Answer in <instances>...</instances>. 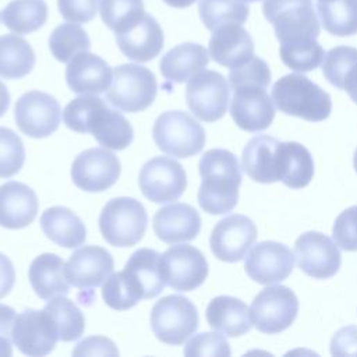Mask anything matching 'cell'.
Instances as JSON below:
<instances>
[{
    "label": "cell",
    "mask_w": 357,
    "mask_h": 357,
    "mask_svg": "<svg viewBox=\"0 0 357 357\" xmlns=\"http://www.w3.org/2000/svg\"><path fill=\"white\" fill-rule=\"evenodd\" d=\"M271 84L268 64L252 57L247 63L230 68L229 86L233 91L230 114L236 126L248 132L266 130L275 117L273 100L266 88Z\"/></svg>",
    "instance_id": "obj_1"
},
{
    "label": "cell",
    "mask_w": 357,
    "mask_h": 357,
    "mask_svg": "<svg viewBox=\"0 0 357 357\" xmlns=\"http://www.w3.org/2000/svg\"><path fill=\"white\" fill-rule=\"evenodd\" d=\"M165 286L160 254L151 248H139L131 254L121 272L106 279L102 297L110 308L126 311L141 300L156 297Z\"/></svg>",
    "instance_id": "obj_2"
},
{
    "label": "cell",
    "mask_w": 357,
    "mask_h": 357,
    "mask_svg": "<svg viewBox=\"0 0 357 357\" xmlns=\"http://www.w3.org/2000/svg\"><path fill=\"white\" fill-rule=\"evenodd\" d=\"M63 121L75 132L92 134L107 149L121 151L134 139L130 121L96 95H82L73 99L63 110Z\"/></svg>",
    "instance_id": "obj_3"
},
{
    "label": "cell",
    "mask_w": 357,
    "mask_h": 357,
    "mask_svg": "<svg viewBox=\"0 0 357 357\" xmlns=\"http://www.w3.org/2000/svg\"><path fill=\"white\" fill-rule=\"evenodd\" d=\"M202 183L198 190L199 206L211 215L230 212L238 201L241 169L236 155L227 149H209L198 163Z\"/></svg>",
    "instance_id": "obj_4"
},
{
    "label": "cell",
    "mask_w": 357,
    "mask_h": 357,
    "mask_svg": "<svg viewBox=\"0 0 357 357\" xmlns=\"http://www.w3.org/2000/svg\"><path fill=\"white\" fill-rule=\"evenodd\" d=\"M272 100L280 112L312 123L325 120L332 110L329 93L303 74L279 78L272 86Z\"/></svg>",
    "instance_id": "obj_5"
},
{
    "label": "cell",
    "mask_w": 357,
    "mask_h": 357,
    "mask_svg": "<svg viewBox=\"0 0 357 357\" xmlns=\"http://www.w3.org/2000/svg\"><path fill=\"white\" fill-rule=\"evenodd\" d=\"M148 215L135 198L117 197L110 199L99 215L102 237L114 247H132L145 234Z\"/></svg>",
    "instance_id": "obj_6"
},
{
    "label": "cell",
    "mask_w": 357,
    "mask_h": 357,
    "mask_svg": "<svg viewBox=\"0 0 357 357\" xmlns=\"http://www.w3.org/2000/svg\"><path fill=\"white\" fill-rule=\"evenodd\" d=\"M158 91L155 74L139 64H120L113 70L106 99L116 109L127 113L142 112L152 105Z\"/></svg>",
    "instance_id": "obj_7"
},
{
    "label": "cell",
    "mask_w": 357,
    "mask_h": 357,
    "mask_svg": "<svg viewBox=\"0 0 357 357\" xmlns=\"http://www.w3.org/2000/svg\"><path fill=\"white\" fill-rule=\"evenodd\" d=\"M158 148L174 158H190L199 153L205 145L202 126L187 112L169 110L162 113L152 128Z\"/></svg>",
    "instance_id": "obj_8"
},
{
    "label": "cell",
    "mask_w": 357,
    "mask_h": 357,
    "mask_svg": "<svg viewBox=\"0 0 357 357\" xmlns=\"http://www.w3.org/2000/svg\"><path fill=\"white\" fill-rule=\"evenodd\" d=\"M153 335L166 344H183L198 329L195 305L184 296L170 294L158 300L151 310Z\"/></svg>",
    "instance_id": "obj_9"
},
{
    "label": "cell",
    "mask_w": 357,
    "mask_h": 357,
    "mask_svg": "<svg viewBox=\"0 0 357 357\" xmlns=\"http://www.w3.org/2000/svg\"><path fill=\"white\" fill-rule=\"evenodd\" d=\"M262 11L275 28L279 42L317 39L319 21L312 0H265Z\"/></svg>",
    "instance_id": "obj_10"
},
{
    "label": "cell",
    "mask_w": 357,
    "mask_h": 357,
    "mask_svg": "<svg viewBox=\"0 0 357 357\" xmlns=\"http://www.w3.org/2000/svg\"><path fill=\"white\" fill-rule=\"evenodd\" d=\"M298 312V300L287 286H268L251 303L252 325L264 333L275 335L289 328Z\"/></svg>",
    "instance_id": "obj_11"
},
{
    "label": "cell",
    "mask_w": 357,
    "mask_h": 357,
    "mask_svg": "<svg viewBox=\"0 0 357 357\" xmlns=\"http://www.w3.org/2000/svg\"><path fill=\"white\" fill-rule=\"evenodd\" d=\"M230 86L226 78L213 70H202L190 78L185 100L192 114L202 121L213 123L227 110Z\"/></svg>",
    "instance_id": "obj_12"
},
{
    "label": "cell",
    "mask_w": 357,
    "mask_h": 357,
    "mask_svg": "<svg viewBox=\"0 0 357 357\" xmlns=\"http://www.w3.org/2000/svg\"><path fill=\"white\" fill-rule=\"evenodd\" d=\"M139 188L144 197L155 204L177 201L187 187L184 167L169 156L149 159L139 172Z\"/></svg>",
    "instance_id": "obj_13"
},
{
    "label": "cell",
    "mask_w": 357,
    "mask_h": 357,
    "mask_svg": "<svg viewBox=\"0 0 357 357\" xmlns=\"http://www.w3.org/2000/svg\"><path fill=\"white\" fill-rule=\"evenodd\" d=\"M160 268L166 284L177 291L195 290L208 276L204 254L188 244L169 247L160 255Z\"/></svg>",
    "instance_id": "obj_14"
},
{
    "label": "cell",
    "mask_w": 357,
    "mask_h": 357,
    "mask_svg": "<svg viewBox=\"0 0 357 357\" xmlns=\"http://www.w3.org/2000/svg\"><path fill=\"white\" fill-rule=\"evenodd\" d=\"M14 119L22 134L45 138L59 128L61 107L54 96L40 91H29L17 100Z\"/></svg>",
    "instance_id": "obj_15"
},
{
    "label": "cell",
    "mask_w": 357,
    "mask_h": 357,
    "mask_svg": "<svg viewBox=\"0 0 357 357\" xmlns=\"http://www.w3.org/2000/svg\"><path fill=\"white\" fill-rule=\"evenodd\" d=\"M121 165L107 148H89L73 162V183L88 192H100L110 188L119 178Z\"/></svg>",
    "instance_id": "obj_16"
},
{
    "label": "cell",
    "mask_w": 357,
    "mask_h": 357,
    "mask_svg": "<svg viewBox=\"0 0 357 357\" xmlns=\"http://www.w3.org/2000/svg\"><path fill=\"white\" fill-rule=\"evenodd\" d=\"M294 258L298 268L315 279L335 276L342 264L336 241L319 231H305L296 240Z\"/></svg>",
    "instance_id": "obj_17"
},
{
    "label": "cell",
    "mask_w": 357,
    "mask_h": 357,
    "mask_svg": "<svg viewBox=\"0 0 357 357\" xmlns=\"http://www.w3.org/2000/svg\"><path fill=\"white\" fill-rule=\"evenodd\" d=\"M59 340L57 328L45 310H24L15 317L13 342L17 349L32 357H42L53 351Z\"/></svg>",
    "instance_id": "obj_18"
},
{
    "label": "cell",
    "mask_w": 357,
    "mask_h": 357,
    "mask_svg": "<svg viewBox=\"0 0 357 357\" xmlns=\"http://www.w3.org/2000/svg\"><path fill=\"white\" fill-rule=\"evenodd\" d=\"M257 238V226L254 222L240 213L229 215L220 219L209 237V245L213 255L225 262L241 261Z\"/></svg>",
    "instance_id": "obj_19"
},
{
    "label": "cell",
    "mask_w": 357,
    "mask_h": 357,
    "mask_svg": "<svg viewBox=\"0 0 357 357\" xmlns=\"http://www.w3.org/2000/svg\"><path fill=\"white\" fill-rule=\"evenodd\" d=\"M294 255L289 247L276 241L255 244L245 257L247 275L261 284L279 283L293 271Z\"/></svg>",
    "instance_id": "obj_20"
},
{
    "label": "cell",
    "mask_w": 357,
    "mask_h": 357,
    "mask_svg": "<svg viewBox=\"0 0 357 357\" xmlns=\"http://www.w3.org/2000/svg\"><path fill=\"white\" fill-rule=\"evenodd\" d=\"M113 268V257L106 248L84 245L70 255L66 264V278L78 289L98 287L112 275Z\"/></svg>",
    "instance_id": "obj_21"
},
{
    "label": "cell",
    "mask_w": 357,
    "mask_h": 357,
    "mask_svg": "<svg viewBox=\"0 0 357 357\" xmlns=\"http://www.w3.org/2000/svg\"><path fill=\"white\" fill-rule=\"evenodd\" d=\"M116 42L126 57L145 63L159 56L165 45V36L159 22L145 13L131 26L116 32Z\"/></svg>",
    "instance_id": "obj_22"
},
{
    "label": "cell",
    "mask_w": 357,
    "mask_h": 357,
    "mask_svg": "<svg viewBox=\"0 0 357 357\" xmlns=\"http://www.w3.org/2000/svg\"><path fill=\"white\" fill-rule=\"evenodd\" d=\"M113 79L110 66L99 56L81 52L66 67V82L78 95H99L109 89Z\"/></svg>",
    "instance_id": "obj_23"
},
{
    "label": "cell",
    "mask_w": 357,
    "mask_h": 357,
    "mask_svg": "<svg viewBox=\"0 0 357 357\" xmlns=\"http://www.w3.org/2000/svg\"><path fill=\"white\" fill-rule=\"evenodd\" d=\"M280 141L269 135H257L243 149L241 167L254 181L269 184L280 181Z\"/></svg>",
    "instance_id": "obj_24"
},
{
    "label": "cell",
    "mask_w": 357,
    "mask_h": 357,
    "mask_svg": "<svg viewBox=\"0 0 357 357\" xmlns=\"http://www.w3.org/2000/svg\"><path fill=\"white\" fill-rule=\"evenodd\" d=\"M152 226L156 237L167 244H177L194 240L201 230V216L188 204L174 202L160 208Z\"/></svg>",
    "instance_id": "obj_25"
},
{
    "label": "cell",
    "mask_w": 357,
    "mask_h": 357,
    "mask_svg": "<svg viewBox=\"0 0 357 357\" xmlns=\"http://www.w3.org/2000/svg\"><path fill=\"white\" fill-rule=\"evenodd\" d=\"M208 52L218 64L234 68L254 57V42L240 24H226L213 29Z\"/></svg>",
    "instance_id": "obj_26"
},
{
    "label": "cell",
    "mask_w": 357,
    "mask_h": 357,
    "mask_svg": "<svg viewBox=\"0 0 357 357\" xmlns=\"http://www.w3.org/2000/svg\"><path fill=\"white\" fill-rule=\"evenodd\" d=\"M39 208L35 191L24 183L7 181L0 185V226L22 229L33 222Z\"/></svg>",
    "instance_id": "obj_27"
},
{
    "label": "cell",
    "mask_w": 357,
    "mask_h": 357,
    "mask_svg": "<svg viewBox=\"0 0 357 357\" xmlns=\"http://www.w3.org/2000/svg\"><path fill=\"white\" fill-rule=\"evenodd\" d=\"M28 279L36 296L42 300L66 296L70 291L66 264L57 254L45 252L36 257L28 269Z\"/></svg>",
    "instance_id": "obj_28"
},
{
    "label": "cell",
    "mask_w": 357,
    "mask_h": 357,
    "mask_svg": "<svg viewBox=\"0 0 357 357\" xmlns=\"http://www.w3.org/2000/svg\"><path fill=\"white\" fill-rule=\"evenodd\" d=\"M205 315L212 329L230 337L245 335L252 326L247 304L231 296H218L212 298L206 307Z\"/></svg>",
    "instance_id": "obj_29"
},
{
    "label": "cell",
    "mask_w": 357,
    "mask_h": 357,
    "mask_svg": "<svg viewBox=\"0 0 357 357\" xmlns=\"http://www.w3.org/2000/svg\"><path fill=\"white\" fill-rule=\"evenodd\" d=\"M209 63V52L198 43L185 42L170 49L160 60L162 75L173 82L181 84L202 71Z\"/></svg>",
    "instance_id": "obj_30"
},
{
    "label": "cell",
    "mask_w": 357,
    "mask_h": 357,
    "mask_svg": "<svg viewBox=\"0 0 357 357\" xmlns=\"http://www.w3.org/2000/svg\"><path fill=\"white\" fill-rule=\"evenodd\" d=\"M40 227L47 238L66 248L82 245L86 238L84 222L66 206L47 208L40 216Z\"/></svg>",
    "instance_id": "obj_31"
},
{
    "label": "cell",
    "mask_w": 357,
    "mask_h": 357,
    "mask_svg": "<svg viewBox=\"0 0 357 357\" xmlns=\"http://www.w3.org/2000/svg\"><path fill=\"white\" fill-rule=\"evenodd\" d=\"M35 66V52L24 38L8 33L0 36V77L17 79L28 75Z\"/></svg>",
    "instance_id": "obj_32"
},
{
    "label": "cell",
    "mask_w": 357,
    "mask_h": 357,
    "mask_svg": "<svg viewBox=\"0 0 357 357\" xmlns=\"http://www.w3.org/2000/svg\"><path fill=\"white\" fill-rule=\"evenodd\" d=\"M314 176V160L310 151L294 141L282 142L280 181L290 188H303Z\"/></svg>",
    "instance_id": "obj_33"
},
{
    "label": "cell",
    "mask_w": 357,
    "mask_h": 357,
    "mask_svg": "<svg viewBox=\"0 0 357 357\" xmlns=\"http://www.w3.org/2000/svg\"><path fill=\"white\" fill-rule=\"evenodd\" d=\"M0 18L10 31L31 33L46 22L47 6L45 0H13L3 8Z\"/></svg>",
    "instance_id": "obj_34"
},
{
    "label": "cell",
    "mask_w": 357,
    "mask_h": 357,
    "mask_svg": "<svg viewBox=\"0 0 357 357\" xmlns=\"http://www.w3.org/2000/svg\"><path fill=\"white\" fill-rule=\"evenodd\" d=\"M53 319L59 340L73 342L82 336L85 329V318L82 311L67 297L56 296L49 300L43 308Z\"/></svg>",
    "instance_id": "obj_35"
},
{
    "label": "cell",
    "mask_w": 357,
    "mask_h": 357,
    "mask_svg": "<svg viewBox=\"0 0 357 357\" xmlns=\"http://www.w3.org/2000/svg\"><path fill=\"white\" fill-rule=\"evenodd\" d=\"M322 26L332 35L350 36L357 33V0L317 1Z\"/></svg>",
    "instance_id": "obj_36"
},
{
    "label": "cell",
    "mask_w": 357,
    "mask_h": 357,
    "mask_svg": "<svg viewBox=\"0 0 357 357\" xmlns=\"http://www.w3.org/2000/svg\"><path fill=\"white\" fill-rule=\"evenodd\" d=\"M198 13L205 28L213 31L226 24H244L250 8L240 0H199Z\"/></svg>",
    "instance_id": "obj_37"
},
{
    "label": "cell",
    "mask_w": 357,
    "mask_h": 357,
    "mask_svg": "<svg viewBox=\"0 0 357 357\" xmlns=\"http://www.w3.org/2000/svg\"><path fill=\"white\" fill-rule=\"evenodd\" d=\"M280 59L297 73H308L319 67L325 59L324 47L312 38L280 43Z\"/></svg>",
    "instance_id": "obj_38"
},
{
    "label": "cell",
    "mask_w": 357,
    "mask_h": 357,
    "mask_svg": "<svg viewBox=\"0 0 357 357\" xmlns=\"http://www.w3.org/2000/svg\"><path fill=\"white\" fill-rule=\"evenodd\" d=\"M89 47L91 40L86 31L74 22L59 25L49 38V49L61 63H68L75 54L88 52Z\"/></svg>",
    "instance_id": "obj_39"
},
{
    "label": "cell",
    "mask_w": 357,
    "mask_h": 357,
    "mask_svg": "<svg viewBox=\"0 0 357 357\" xmlns=\"http://www.w3.org/2000/svg\"><path fill=\"white\" fill-rule=\"evenodd\" d=\"M99 13L114 33L131 26L145 14L142 0H100Z\"/></svg>",
    "instance_id": "obj_40"
},
{
    "label": "cell",
    "mask_w": 357,
    "mask_h": 357,
    "mask_svg": "<svg viewBox=\"0 0 357 357\" xmlns=\"http://www.w3.org/2000/svg\"><path fill=\"white\" fill-rule=\"evenodd\" d=\"M357 64V49L351 46H336L331 49L322 61V73L328 82L343 89L349 71Z\"/></svg>",
    "instance_id": "obj_41"
},
{
    "label": "cell",
    "mask_w": 357,
    "mask_h": 357,
    "mask_svg": "<svg viewBox=\"0 0 357 357\" xmlns=\"http://www.w3.org/2000/svg\"><path fill=\"white\" fill-rule=\"evenodd\" d=\"M25 162V148L21 138L7 127H0V177L17 174Z\"/></svg>",
    "instance_id": "obj_42"
},
{
    "label": "cell",
    "mask_w": 357,
    "mask_h": 357,
    "mask_svg": "<svg viewBox=\"0 0 357 357\" xmlns=\"http://www.w3.org/2000/svg\"><path fill=\"white\" fill-rule=\"evenodd\" d=\"M230 346L227 340L216 332H202L191 337L185 347L184 354L188 357L195 356H218L227 357L230 356Z\"/></svg>",
    "instance_id": "obj_43"
},
{
    "label": "cell",
    "mask_w": 357,
    "mask_h": 357,
    "mask_svg": "<svg viewBox=\"0 0 357 357\" xmlns=\"http://www.w3.org/2000/svg\"><path fill=\"white\" fill-rule=\"evenodd\" d=\"M332 236L344 251H357V205L344 209L335 220Z\"/></svg>",
    "instance_id": "obj_44"
},
{
    "label": "cell",
    "mask_w": 357,
    "mask_h": 357,
    "mask_svg": "<svg viewBox=\"0 0 357 357\" xmlns=\"http://www.w3.org/2000/svg\"><path fill=\"white\" fill-rule=\"evenodd\" d=\"M61 17L70 22H89L98 10V0H57Z\"/></svg>",
    "instance_id": "obj_45"
},
{
    "label": "cell",
    "mask_w": 357,
    "mask_h": 357,
    "mask_svg": "<svg viewBox=\"0 0 357 357\" xmlns=\"http://www.w3.org/2000/svg\"><path fill=\"white\" fill-rule=\"evenodd\" d=\"M331 353L333 356L357 357V325L343 326L332 336Z\"/></svg>",
    "instance_id": "obj_46"
},
{
    "label": "cell",
    "mask_w": 357,
    "mask_h": 357,
    "mask_svg": "<svg viewBox=\"0 0 357 357\" xmlns=\"http://www.w3.org/2000/svg\"><path fill=\"white\" fill-rule=\"evenodd\" d=\"M73 356H119V350L109 337L89 336L75 346Z\"/></svg>",
    "instance_id": "obj_47"
},
{
    "label": "cell",
    "mask_w": 357,
    "mask_h": 357,
    "mask_svg": "<svg viewBox=\"0 0 357 357\" xmlns=\"http://www.w3.org/2000/svg\"><path fill=\"white\" fill-rule=\"evenodd\" d=\"M15 310L10 305L0 304V357H8L13 353V326L15 321Z\"/></svg>",
    "instance_id": "obj_48"
},
{
    "label": "cell",
    "mask_w": 357,
    "mask_h": 357,
    "mask_svg": "<svg viewBox=\"0 0 357 357\" xmlns=\"http://www.w3.org/2000/svg\"><path fill=\"white\" fill-rule=\"evenodd\" d=\"M15 282L14 265L8 257L0 252V298L6 297Z\"/></svg>",
    "instance_id": "obj_49"
},
{
    "label": "cell",
    "mask_w": 357,
    "mask_h": 357,
    "mask_svg": "<svg viewBox=\"0 0 357 357\" xmlns=\"http://www.w3.org/2000/svg\"><path fill=\"white\" fill-rule=\"evenodd\" d=\"M343 89L349 93L351 100L357 103V64L349 71L344 79V86Z\"/></svg>",
    "instance_id": "obj_50"
},
{
    "label": "cell",
    "mask_w": 357,
    "mask_h": 357,
    "mask_svg": "<svg viewBox=\"0 0 357 357\" xmlns=\"http://www.w3.org/2000/svg\"><path fill=\"white\" fill-rule=\"evenodd\" d=\"M10 106V93L7 86L0 81V117L7 112Z\"/></svg>",
    "instance_id": "obj_51"
},
{
    "label": "cell",
    "mask_w": 357,
    "mask_h": 357,
    "mask_svg": "<svg viewBox=\"0 0 357 357\" xmlns=\"http://www.w3.org/2000/svg\"><path fill=\"white\" fill-rule=\"evenodd\" d=\"M166 4L174 7V8H185L194 4L197 0H163Z\"/></svg>",
    "instance_id": "obj_52"
},
{
    "label": "cell",
    "mask_w": 357,
    "mask_h": 357,
    "mask_svg": "<svg viewBox=\"0 0 357 357\" xmlns=\"http://www.w3.org/2000/svg\"><path fill=\"white\" fill-rule=\"evenodd\" d=\"M353 165H354V169L357 172V149L354 151V158H353Z\"/></svg>",
    "instance_id": "obj_53"
},
{
    "label": "cell",
    "mask_w": 357,
    "mask_h": 357,
    "mask_svg": "<svg viewBox=\"0 0 357 357\" xmlns=\"http://www.w3.org/2000/svg\"><path fill=\"white\" fill-rule=\"evenodd\" d=\"M240 1H244V3H252V1H259V0H240Z\"/></svg>",
    "instance_id": "obj_54"
},
{
    "label": "cell",
    "mask_w": 357,
    "mask_h": 357,
    "mask_svg": "<svg viewBox=\"0 0 357 357\" xmlns=\"http://www.w3.org/2000/svg\"><path fill=\"white\" fill-rule=\"evenodd\" d=\"M317 1H319V3H326V1H332V0H317Z\"/></svg>",
    "instance_id": "obj_55"
}]
</instances>
